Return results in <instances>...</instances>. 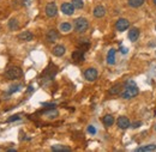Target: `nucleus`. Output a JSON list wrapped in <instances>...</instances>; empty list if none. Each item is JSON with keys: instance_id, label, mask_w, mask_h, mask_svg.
I'll return each mask as SVG.
<instances>
[{"instance_id": "obj_1", "label": "nucleus", "mask_w": 156, "mask_h": 152, "mask_svg": "<svg viewBox=\"0 0 156 152\" xmlns=\"http://www.w3.org/2000/svg\"><path fill=\"white\" fill-rule=\"evenodd\" d=\"M139 92L137 85L135 84V81L132 80H127L126 84H125V88H124V91L121 92V97L125 98V99H130V98H133L136 97Z\"/></svg>"}, {"instance_id": "obj_2", "label": "nucleus", "mask_w": 156, "mask_h": 152, "mask_svg": "<svg viewBox=\"0 0 156 152\" xmlns=\"http://www.w3.org/2000/svg\"><path fill=\"white\" fill-rule=\"evenodd\" d=\"M23 74V71L20 70V67H17V66H10L7 70H6V72H5V76L7 79H11V80H16V79H18L20 77H22Z\"/></svg>"}, {"instance_id": "obj_3", "label": "nucleus", "mask_w": 156, "mask_h": 152, "mask_svg": "<svg viewBox=\"0 0 156 152\" xmlns=\"http://www.w3.org/2000/svg\"><path fill=\"white\" fill-rule=\"evenodd\" d=\"M88 28H89V23L85 18L79 17L75 20V30L77 33H84L85 30H88Z\"/></svg>"}, {"instance_id": "obj_4", "label": "nucleus", "mask_w": 156, "mask_h": 152, "mask_svg": "<svg viewBox=\"0 0 156 152\" xmlns=\"http://www.w3.org/2000/svg\"><path fill=\"white\" fill-rule=\"evenodd\" d=\"M57 13H58L57 5H55L54 2H48V4L46 5V15L52 18V17H55Z\"/></svg>"}, {"instance_id": "obj_5", "label": "nucleus", "mask_w": 156, "mask_h": 152, "mask_svg": "<svg viewBox=\"0 0 156 152\" xmlns=\"http://www.w3.org/2000/svg\"><path fill=\"white\" fill-rule=\"evenodd\" d=\"M130 26V22L125 18H119L115 23V29L118 31H125L126 29H129Z\"/></svg>"}, {"instance_id": "obj_6", "label": "nucleus", "mask_w": 156, "mask_h": 152, "mask_svg": "<svg viewBox=\"0 0 156 152\" xmlns=\"http://www.w3.org/2000/svg\"><path fill=\"white\" fill-rule=\"evenodd\" d=\"M61 12L66 16H72L75 12V6L72 5V2H64L61 5Z\"/></svg>"}, {"instance_id": "obj_7", "label": "nucleus", "mask_w": 156, "mask_h": 152, "mask_svg": "<svg viewBox=\"0 0 156 152\" xmlns=\"http://www.w3.org/2000/svg\"><path fill=\"white\" fill-rule=\"evenodd\" d=\"M84 77H85L87 80H89V81H94V80L98 78V71H96L95 68H93V67L87 68L85 72H84Z\"/></svg>"}, {"instance_id": "obj_8", "label": "nucleus", "mask_w": 156, "mask_h": 152, "mask_svg": "<svg viewBox=\"0 0 156 152\" xmlns=\"http://www.w3.org/2000/svg\"><path fill=\"white\" fill-rule=\"evenodd\" d=\"M117 125L119 128L121 130H126L130 127V120L126 117V116H120L117 120Z\"/></svg>"}, {"instance_id": "obj_9", "label": "nucleus", "mask_w": 156, "mask_h": 152, "mask_svg": "<svg viewBox=\"0 0 156 152\" xmlns=\"http://www.w3.org/2000/svg\"><path fill=\"white\" fill-rule=\"evenodd\" d=\"M58 38H59V33L57 30L51 29V30L47 31V34H46V40H47L48 42H55Z\"/></svg>"}, {"instance_id": "obj_10", "label": "nucleus", "mask_w": 156, "mask_h": 152, "mask_svg": "<svg viewBox=\"0 0 156 152\" xmlns=\"http://www.w3.org/2000/svg\"><path fill=\"white\" fill-rule=\"evenodd\" d=\"M65 52H66V48H65V46H62V44L55 46V47L53 48V50H52V53H53L55 57H62V55L65 54Z\"/></svg>"}, {"instance_id": "obj_11", "label": "nucleus", "mask_w": 156, "mask_h": 152, "mask_svg": "<svg viewBox=\"0 0 156 152\" xmlns=\"http://www.w3.org/2000/svg\"><path fill=\"white\" fill-rule=\"evenodd\" d=\"M105 15H106V9L102 5H98L94 9V16L96 18H102Z\"/></svg>"}, {"instance_id": "obj_12", "label": "nucleus", "mask_w": 156, "mask_h": 152, "mask_svg": "<svg viewBox=\"0 0 156 152\" xmlns=\"http://www.w3.org/2000/svg\"><path fill=\"white\" fill-rule=\"evenodd\" d=\"M139 37V30L137 28H131L129 31V38L131 42H136Z\"/></svg>"}, {"instance_id": "obj_13", "label": "nucleus", "mask_w": 156, "mask_h": 152, "mask_svg": "<svg viewBox=\"0 0 156 152\" xmlns=\"http://www.w3.org/2000/svg\"><path fill=\"white\" fill-rule=\"evenodd\" d=\"M72 60L75 62H82L84 61V53L82 50H76L72 53Z\"/></svg>"}, {"instance_id": "obj_14", "label": "nucleus", "mask_w": 156, "mask_h": 152, "mask_svg": "<svg viewBox=\"0 0 156 152\" xmlns=\"http://www.w3.org/2000/svg\"><path fill=\"white\" fill-rule=\"evenodd\" d=\"M18 38L22 40V41L29 42V41H31V40L34 38V35H33L30 31H23V33H20V35H18Z\"/></svg>"}, {"instance_id": "obj_15", "label": "nucleus", "mask_w": 156, "mask_h": 152, "mask_svg": "<svg viewBox=\"0 0 156 152\" xmlns=\"http://www.w3.org/2000/svg\"><path fill=\"white\" fill-rule=\"evenodd\" d=\"M102 122H103V125H105L106 127H111V126L114 123V117L109 114L105 115L103 119H102Z\"/></svg>"}, {"instance_id": "obj_16", "label": "nucleus", "mask_w": 156, "mask_h": 152, "mask_svg": "<svg viewBox=\"0 0 156 152\" xmlns=\"http://www.w3.org/2000/svg\"><path fill=\"white\" fill-rule=\"evenodd\" d=\"M107 62L109 65L115 64V49H109V52L107 54Z\"/></svg>"}, {"instance_id": "obj_17", "label": "nucleus", "mask_w": 156, "mask_h": 152, "mask_svg": "<svg viewBox=\"0 0 156 152\" xmlns=\"http://www.w3.org/2000/svg\"><path fill=\"white\" fill-rule=\"evenodd\" d=\"M127 4H129V6L137 9V7H140L144 4V0H127Z\"/></svg>"}, {"instance_id": "obj_18", "label": "nucleus", "mask_w": 156, "mask_h": 152, "mask_svg": "<svg viewBox=\"0 0 156 152\" xmlns=\"http://www.w3.org/2000/svg\"><path fill=\"white\" fill-rule=\"evenodd\" d=\"M156 150V145L154 144H150V145H145V146H142V147H138L137 151H155Z\"/></svg>"}, {"instance_id": "obj_19", "label": "nucleus", "mask_w": 156, "mask_h": 152, "mask_svg": "<svg viewBox=\"0 0 156 152\" xmlns=\"http://www.w3.org/2000/svg\"><path fill=\"white\" fill-rule=\"evenodd\" d=\"M52 151H71V149L67 146H64V145H53Z\"/></svg>"}, {"instance_id": "obj_20", "label": "nucleus", "mask_w": 156, "mask_h": 152, "mask_svg": "<svg viewBox=\"0 0 156 152\" xmlns=\"http://www.w3.org/2000/svg\"><path fill=\"white\" fill-rule=\"evenodd\" d=\"M71 29H72V26H71L70 23H61V24H60V30H61L62 33H69Z\"/></svg>"}, {"instance_id": "obj_21", "label": "nucleus", "mask_w": 156, "mask_h": 152, "mask_svg": "<svg viewBox=\"0 0 156 152\" xmlns=\"http://www.w3.org/2000/svg\"><path fill=\"white\" fill-rule=\"evenodd\" d=\"M120 90H121V85L120 84H115L112 89H109V94L111 95H118V94H120Z\"/></svg>"}, {"instance_id": "obj_22", "label": "nucleus", "mask_w": 156, "mask_h": 152, "mask_svg": "<svg viewBox=\"0 0 156 152\" xmlns=\"http://www.w3.org/2000/svg\"><path fill=\"white\" fill-rule=\"evenodd\" d=\"M9 28H10V30H16V29H18V22H17V19L12 18L10 22H9Z\"/></svg>"}, {"instance_id": "obj_23", "label": "nucleus", "mask_w": 156, "mask_h": 152, "mask_svg": "<svg viewBox=\"0 0 156 152\" xmlns=\"http://www.w3.org/2000/svg\"><path fill=\"white\" fill-rule=\"evenodd\" d=\"M72 5L75 6V9L80 10V9H83L84 2H83V0H72Z\"/></svg>"}, {"instance_id": "obj_24", "label": "nucleus", "mask_w": 156, "mask_h": 152, "mask_svg": "<svg viewBox=\"0 0 156 152\" xmlns=\"http://www.w3.org/2000/svg\"><path fill=\"white\" fill-rule=\"evenodd\" d=\"M44 115H47V116H48V117H51V119H54V117H57V116H58V112H57V110H54V109H51V110L46 112Z\"/></svg>"}, {"instance_id": "obj_25", "label": "nucleus", "mask_w": 156, "mask_h": 152, "mask_svg": "<svg viewBox=\"0 0 156 152\" xmlns=\"http://www.w3.org/2000/svg\"><path fill=\"white\" fill-rule=\"evenodd\" d=\"M20 88H22V85L20 84H17V85H12L11 88H10V90H9V92L10 94H13V92H17V91H20Z\"/></svg>"}, {"instance_id": "obj_26", "label": "nucleus", "mask_w": 156, "mask_h": 152, "mask_svg": "<svg viewBox=\"0 0 156 152\" xmlns=\"http://www.w3.org/2000/svg\"><path fill=\"white\" fill-rule=\"evenodd\" d=\"M42 105L48 108V109H55V107H57L55 103H42Z\"/></svg>"}, {"instance_id": "obj_27", "label": "nucleus", "mask_w": 156, "mask_h": 152, "mask_svg": "<svg viewBox=\"0 0 156 152\" xmlns=\"http://www.w3.org/2000/svg\"><path fill=\"white\" fill-rule=\"evenodd\" d=\"M20 115H15V116H11V117H9L7 119V122H12V121H17V120H20Z\"/></svg>"}, {"instance_id": "obj_28", "label": "nucleus", "mask_w": 156, "mask_h": 152, "mask_svg": "<svg viewBox=\"0 0 156 152\" xmlns=\"http://www.w3.org/2000/svg\"><path fill=\"white\" fill-rule=\"evenodd\" d=\"M88 132L90 134H95L96 133V128H95L94 126H89V127H88Z\"/></svg>"}, {"instance_id": "obj_29", "label": "nucleus", "mask_w": 156, "mask_h": 152, "mask_svg": "<svg viewBox=\"0 0 156 152\" xmlns=\"http://www.w3.org/2000/svg\"><path fill=\"white\" fill-rule=\"evenodd\" d=\"M139 126H142V122H140V121H138V122H135V123L132 125V127H133V128H137V127H139Z\"/></svg>"}, {"instance_id": "obj_30", "label": "nucleus", "mask_w": 156, "mask_h": 152, "mask_svg": "<svg viewBox=\"0 0 156 152\" xmlns=\"http://www.w3.org/2000/svg\"><path fill=\"white\" fill-rule=\"evenodd\" d=\"M120 52H122L124 54H126V53H127V48H124V47H122V48H120Z\"/></svg>"}, {"instance_id": "obj_31", "label": "nucleus", "mask_w": 156, "mask_h": 152, "mask_svg": "<svg viewBox=\"0 0 156 152\" xmlns=\"http://www.w3.org/2000/svg\"><path fill=\"white\" fill-rule=\"evenodd\" d=\"M153 2H154V4L156 5V0H153Z\"/></svg>"}, {"instance_id": "obj_32", "label": "nucleus", "mask_w": 156, "mask_h": 152, "mask_svg": "<svg viewBox=\"0 0 156 152\" xmlns=\"http://www.w3.org/2000/svg\"><path fill=\"white\" fill-rule=\"evenodd\" d=\"M155 131H156V125H155Z\"/></svg>"}]
</instances>
